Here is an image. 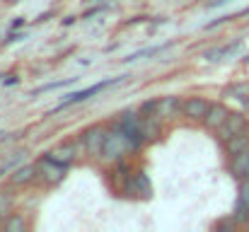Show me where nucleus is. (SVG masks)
<instances>
[{
    "mask_svg": "<svg viewBox=\"0 0 249 232\" xmlns=\"http://www.w3.org/2000/svg\"><path fill=\"white\" fill-rule=\"evenodd\" d=\"M138 150H141V148L136 145V141H133L121 126H116V124L111 121L109 133H107V141H104V148H102V155H99L97 160H102L104 164H114V162L126 160L131 153H138Z\"/></svg>",
    "mask_w": 249,
    "mask_h": 232,
    "instance_id": "obj_1",
    "label": "nucleus"
},
{
    "mask_svg": "<svg viewBox=\"0 0 249 232\" xmlns=\"http://www.w3.org/2000/svg\"><path fill=\"white\" fill-rule=\"evenodd\" d=\"M124 77H126V75L104 77V80H99V82H94V85H89V87H85V89H78V92H71V94H66V99H63V102H61L56 109H51V111H49V116H56L58 111H63V109H68V107L83 104V102H87L89 97H94V94H99V92H104V89H109V87H114V85L124 82Z\"/></svg>",
    "mask_w": 249,
    "mask_h": 232,
    "instance_id": "obj_2",
    "label": "nucleus"
},
{
    "mask_svg": "<svg viewBox=\"0 0 249 232\" xmlns=\"http://www.w3.org/2000/svg\"><path fill=\"white\" fill-rule=\"evenodd\" d=\"M68 169L71 167H66V164H61V162H56V160H51L49 155L44 153L39 160H36V172H39V181L44 184V186H49V189H53V186H58L63 179H66V174H68Z\"/></svg>",
    "mask_w": 249,
    "mask_h": 232,
    "instance_id": "obj_3",
    "label": "nucleus"
},
{
    "mask_svg": "<svg viewBox=\"0 0 249 232\" xmlns=\"http://www.w3.org/2000/svg\"><path fill=\"white\" fill-rule=\"evenodd\" d=\"M143 121H145V116L141 114V109H126V111H121V114L114 119V124L121 126V128L136 141L138 148L148 145L145 138H143Z\"/></svg>",
    "mask_w": 249,
    "mask_h": 232,
    "instance_id": "obj_4",
    "label": "nucleus"
},
{
    "mask_svg": "<svg viewBox=\"0 0 249 232\" xmlns=\"http://www.w3.org/2000/svg\"><path fill=\"white\" fill-rule=\"evenodd\" d=\"M107 133H109V126H104V124L87 126L83 133H80V141H83V145H85V155L99 157L102 148H104V141H107Z\"/></svg>",
    "mask_w": 249,
    "mask_h": 232,
    "instance_id": "obj_5",
    "label": "nucleus"
},
{
    "mask_svg": "<svg viewBox=\"0 0 249 232\" xmlns=\"http://www.w3.org/2000/svg\"><path fill=\"white\" fill-rule=\"evenodd\" d=\"M83 153H85V145H83V141H80V136H78L75 141H68V143H61V145L51 148L46 155H49L51 160L66 164V167H73V164L83 157Z\"/></svg>",
    "mask_w": 249,
    "mask_h": 232,
    "instance_id": "obj_6",
    "label": "nucleus"
},
{
    "mask_svg": "<svg viewBox=\"0 0 249 232\" xmlns=\"http://www.w3.org/2000/svg\"><path fill=\"white\" fill-rule=\"evenodd\" d=\"M249 128V119L245 111H230V116L225 119V124L215 131V136H218V141L220 143H228L230 138H235L237 133H242V131H247Z\"/></svg>",
    "mask_w": 249,
    "mask_h": 232,
    "instance_id": "obj_7",
    "label": "nucleus"
},
{
    "mask_svg": "<svg viewBox=\"0 0 249 232\" xmlns=\"http://www.w3.org/2000/svg\"><path fill=\"white\" fill-rule=\"evenodd\" d=\"M124 196H128V198H150L153 196V184H150V177L145 174V172H133L131 174V179L126 181V186H124V191H121Z\"/></svg>",
    "mask_w": 249,
    "mask_h": 232,
    "instance_id": "obj_8",
    "label": "nucleus"
},
{
    "mask_svg": "<svg viewBox=\"0 0 249 232\" xmlns=\"http://www.w3.org/2000/svg\"><path fill=\"white\" fill-rule=\"evenodd\" d=\"M39 181V172H36V162H29V164H17L7 179V184L12 189H27L32 184Z\"/></svg>",
    "mask_w": 249,
    "mask_h": 232,
    "instance_id": "obj_9",
    "label": "nucleus"
},
{
    "mask_svg": "<svg viewBox=\"0 0 249 232\" xmlns=\"http://www.w3.org/2000/svg\"><path fill=\"white\" fill-rule=\"evenodd\" d=\"M232 218H235L237 225H247L249 223V177L240 179V189H237V201H235Z\"/></svg>",
    "mask_w": 249,
    "mask_h": 232,
    "instance_id": "obj_10",
    "label": "nucleus"
},
{
    "mask_svg": "<svg viewBox=\"0 0 249 232\" xmlns=\"http://www.w3.org/2000/svg\"><path fill=\"white\" fill-rule=\"evenodd\" d=\"M213 102H208L206 97H186L181 104V116L189 121H203V116L208 114Z\"/></svg>",
    "mask_w": 249,
    "mask_h": 232,
    "instance_id": "obj_11",
    "label": "nucleus"
},
{
    "mask_svg": "<svg viewBox=\"0 0 249 232\" xmlns=\"http://www.w3.org/2000/svg\"><path fill=\"white\" fill-rule=\"evenodd\" d=\"M228 116H230V109H228L223 102H213V104H211V109H208V114L203 116V121H201V124H203V128H206V131H213V133H215V131L225 124V119H228Z\"/></svg>",
    "mask_w": 249,
    "mask_h": 232,
    "instance_id": "obj_12",
    "label": "nucleus"
},
{
    "mask_svg": "<svg viewBox=\"0 0 249 232\" xmlns=\"http://www.w3.org/2000/svg\"><path fill=\"white\" fill-rule=\"evenodd\" d=\"M131 174H133V169H131V164H128L126 160L114 162V164H111V169H109V184H111V189L121 194V191H124V186H126V181L131 179Z\"/></svg>",
    "mask_w": 249,
    "mask_h": 232,
    "instance_id": "obj_13",
    "label": "nucleus"
},
{
    "mask_svg": "<svg viewBox=\"0 0 249 232\" xmlns=\"http://www.w3.org/2000/svg\"><path fill=\"white\" fill-rule=\"evenodd\" d=\"M181 104L184 99L177 97V94H167V97H160V109H158V116L162 121H174L179 114H181Z\"/></svg>",
    "mask_w": 249,
    "mask_h": 232,
    "instance_id": "obj_14",
    "label": "nucleus"
},
{
    "mask_svg": "<svg viewBox=\"0 0 249 232\" xmlns=\"http://www.w3.org/2000/svg\"><path fill=\"white\" fill-rule=\"evenodd\" d=\"M247 172H249V148L230 157V174H232L237 181H240V179H245V177H247Z\"/></svg>",
    "mask_w": 249,
    "mask_h": 232,
    "instance_id": "obj_15",
    "label": "nucleus"
},
{
    "mask_svg": "<svg viewBox=\"0 0 249 232\" xmlns=\"http://www.w3.org/2000/svg\"><path fill=\"white\" fill-rule=\"evenodd\" d=\"M162 119L160 116H145V121H143V138H145V143H155V141H160V136H162Z\"/></svg>",
    "mask_w": 249,
    "mask_h": 232,
    "instance_id": "obj_16",
    "label": "nucleus"
},
{
    "mask_svg": "<svg viewBox=\"0 0 249 232\" xmlns=\"http://www.w3.org/2000/svg\"><path fill=\"white\" fill-rule=\"evenodd\" d=\"M223 148H225L228 157L242 153V150H247V148H249V128H247V131H242V133H237L235 138H230L228 143H223Z\"/></svg>",
    "mask_w": 249,
    "mask_h": 232,
    "instance_id": "obj_17",
    "label": "nucleus"
},
{
    "mask_svg": "<svg viewBox=\"0 0 249 232\" xmlns=\"http://www.w3.org/2000/svg\"><path fill=\"white\" fill-rule=\"evenodd\" d=\"M0 228L5 232H27L29 230V223H27V218H24L22 213H10V215L2 220Z\"/></svg>",
    "mask_w": 249,
    "mask_h": 232,
    "instance_id": "obj_18",
    "label": "nucleus"
},
{
    "mask_svg": "<svg viewBox=\"0 0 249 232\" xmlns=\"http://www.w3.org/2000/svg\"><path fill=\"white\" fill-rule=\"evenodd\" d=\"M242 46V39H237V41H232V44H225V46H218V49H211L208 54H206V61H211V63H215V61H223L225 56H230L235 49H240Z\"/></svg>",
    "mask_w": 249,
    "mask_h": 232,
    "instance_id": "obj_19",
    "label": "nucleus"
},
{
    "mask_svg": "<svg viewBox=\"0 0 249 232\" xmlns=\"http://www.w3.org/2000/svg\"><path fill=\"white\" fill-rule=\"evenodd\" d=\"M15 194L10 191V189H0V215H2V220L10 215V213H15Z\"/></svg>",
    "mask_w": 249,
    "mask_h": 232,
    "instance_id": "obj_20",
    "label": "nucleus"
},
{
    "mask_svg": "<svg viewBox=\"0 0 249 232\" xmlns=\"http://www.w3.org/2000/svg\"><path fill=\"white\" fill-rule=\"evenodd\" d=\"M169 44L165 46H150V49H143V51H136V54H131V56H126V58H121L124 63H133V61H138V58H148V56H155V54H160L162 49H167Z\"/></svg>",
    "mask_w": 249,
    "mask_h": 232,
    "instance_id": "obj_21",
    "label": "nucleus"
},
{
    "mask_svg": "<svg viewBox=\"0 0 249 232\" xmlns=\"http://www.w3.org/2000/svg\"><path fill=\"white\" fill-rule=\"evenodd\" d=\"M138 109H141V114H143V116H158V109H160V97L143 102Z\"/></svg>",
    "mask_w": 249,
    "mask_h": 232,
    "instance_id": "obj_22",
    "label": "nucleus"
},
{
    "mask_svg": "<svg viewBox=\"0 0 249 232\" xmlns=\"http://www.w3.org/2000/svg\"><path fill=\"white\" fill-rule=\"evenodd\" d=\"M78 77H66V80H58V82H51V85H44V87H39V89H34L32 94H39V92H49V89H56V87H68V85H73Z\"/></svg>",
    "mask_w": 249,
    "mask_h": 232,
    "instance_id": "obj_23",
    "label": "nucleus"
},
{
    "mask_svg": "<svg viewBox=\"0 0 249 232\" xmlns=\"http://www.w3.org/2000/svg\"><path fill=\"white\" fill-rule=\"evenodd\" d=\"M107 7H109L107 2H104V5H94V7H89V10H87V12L83 15V19H89V17H94L97 12H102V10H107Z\"/></svg>",
    "mask_w": 249,
    "mask_h": 232,
    "instance_id": "obj_24",
    "label": "nucleus"
},
{
    "mask_svg": "<svg viewBox=\"0 0 249 232\" xmlns=\"http://www.w3.org/2000/svg\"><path fill=\"white\" fill-rule=\"evenodd\" d=\"M19 39H24V34H19V32H10L7 39H5L2 44H12V41H19Z\"/></svg>",
    "mask_w": 249,
    "mask_h": 232,
    "instance_id": "obj_25",
    "label": "nucleus"
},
{
    "mask_svg": "<svg viewBox=\"0 0 249 232\" xmlns=\"http://www.w3.org/2000/svg\"><path fill=\"white\" fill-rule=\"evenodd\" d=\"M230 0H213V2H208V7H220V5H228Z\"/></svg>",
    "mask_w": 249,
    "mask_h": 232,
    "instance_id": "obj_26",
    "label": "nucleus"
},
{
    "mask_svg": "<svg viewBox=\"0 0 249 232\" xmlns=\"http://www.w3.org/2000/svg\"><path fill=\"white\" fill-rule=\"evenodd\" d=\"M75 19H78V17H66V19H61V24H63V27H71Z\"/></svg>",
    "mask_w": 249,
    "mask_h": 232,
    "instance_id": "obj_27",
    "label": "nucleus"
},
{
    "mask_svg": "<svg viewBox=\"0 0 249 232\" xmlns=\"http://www.w3.org/2000/svg\"><path fill=\"white\" fill-rule=\"evenodd\" d=\"M22 24H24V17H17V19L12 22V29H19Z\"/></svg>",
    "mask_w": 249,
    "mask_h": 232,
    "instance_id": "obj_28",
    "label": "nucleus"
},
{
    "mask_svg": "<svg viewBox=\"0 0 249 232\" xmlns=\"http://www.w3.org/2000/svg\"><path fill=\"white\" fill-rule=\"evenodd\" d=\"M51 15H53V12H46V15H39V17H36V22H46V19H49Z\"/></svg>",
    "mask_w": 249,
    "mask_h": 232,
    "instance_id": "obj_29",
    "label": "nucleus"
},
{
    "mask_svg": "<svg viewBox=\"0 0 249 232\" xmlns=\"http://www.w3.org/2000/svg\"><path fill=\"white\" fill-rule=\"evenodd\" d=\"M2 82H5V85H15V82H17V77H15V75H10L7 80H2Z\"/></svg>",
    "mask_w": 249,
    "mask_h": 232,
    "instance_id": "obj_30",
    "label": "nucleus"
},
{
    "mask_svg": "<svg viewBox=\"0 0 249 232\" xmlns=\"http://www.w3.org/2000/svg\"><path fill=\"white\" fill-rule=\"evenodd\" d=\"M83 2H94V0H83Z\"/></svg>",
    "mask_w": 249,
    "mask_h": 232,
    "instance_id": "obj_31",
    "label": "nucleus"
},
{
    "mask_svg": "<svg viewBox=\"0 0 249 232\" xmlns=\"http://www.w3.org/2000/svg\"><path fill=\"white\" fill-rule=\"evenodd\" d=\"M10 2H19V0H10Z\"/></svg>",
    "mask_w": 249,
    "mask_h": 232,
    "instance_id": "obj_32",
    "label": "nucleus"
},
{
    "mask_svg": "<svg viewBox=\"0 0 249 232\" xmlns=\"http://www.w3.org/2000/svg\"><path fill=\"white\" fill-rule=\"evenodd\" d=\"M0 225H2V215H0Z\"/></svg>",
    "mask_w": 249,
    "mask_h": 232,
    "instance_id": "obj_33",
    "label": "nucleus"
},
{
    "mask_svg": "<svg viewBox=\"0 0 249 232\" xmlns=\"http://www.w3.org/2000/svg\"><path fill=\"white\" fill-rule=\"evenodd\" d=\"M247 177H249V172H247Z\"/></svg>",
    "mask_w": 249,
    "mask_h": 232,
    "instance_id": "obj_34",
    "label": "nucleus"
}]
</instances>
